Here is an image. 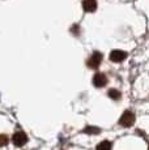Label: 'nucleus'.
I'll use <instances>...</instances> for the list:
<instances>
[{
	"label": "nucleus",
	"instance_id": "5",
	"mask_svg": "<svg viewBox=\"0 0 149 150\" xmlns=\"http://www.w3.org/2000/svg\"><path fill=\"white\" fill-rule=\"evenodd\" d=\"M93 83L96 88H104L107 83V77L104 73H96L93 77Z\"/></svg>",
	"mask_w": 149,
	"mask_h": 150
},
{
	"label": "nucleus",
	"instance_id": "10",
	"mask_svg": "<svg viewBox=\"0 0 149 150\" xmlns=\"http://www.w3.org/2000/svg\"><path fill=\"white\" fill-rule=\"evenodd\" d=\"M7 142H8V137L5 134H0V146L7 145Z\"/></svg>",
	"mask_w": 149,
	"mask_h": 150
},
{
	"label": "nucleus",
	"instance_id": "2",
	"mask_svg": "<svg viewBox=\"0 0 149 150\" xmlns=\"http://www.w3.org/2000/svg\"><path fill=\"white\" fill-rule=\"evenodd\" d=\"M101 63H102V54L98 52V51H96V52L92 54V56L88 59L87 64L89 65L90 68L97 69V68L99 67V64H101Z\"/></svg>",
	"mask_w": 149,
	"mask_h": 150
},
{
	"label": "nucleus",
	"instance_id": "3",
	"mask_svg": "<svg viewBox=\"0 0 149 150\" xmlns=\"http://www.w3.org/2000/svg\"><path fill=\"white\" fill-rule=\"evenodd\" d=\"M12 141H13V144H15L16 146H24L25 144L28 142V136L24 133V132L18 131V132H16V133L13 134Z\"/></svg>",
	"mask_w": 149,
	"mask_h": 150
},
{
	"label": "nucleus",
	"instance_id": "1",
	"mask_svg": "<svg viewBox=\"0 0 149 150\" xmlns=\"http://www.w3.org/2000/svg\"><path fill=\"white\" fill-rule=\"evenodd\" d=\"M133 123H135V114L131 111H124V114L119 119V124L122 127H126V128L133 125Z\"/></svg>",
	"mask_w": 149,
	"mask_h": 150
},
{
	"label": "nucleus",
	"instance_id": "6",
	"mask_svg": "<svg viewBox=\"0 0 149 150\" xmlns=\"http://www.w3.org/2000/svg\"><path fill=\"white\" fill-rule=\"evenodd\" d=\"M82 8L85 12H94L97 9L96 0H82Z\"/></svg>",
	"mask_w": 149,
	"mask_h": 150
},
{
	"label": "nucleus",
	"instance_id": "4",
	"mask_svg": "<svg viewBox=\"0 0 149 150\" xmlns=\"http://www.w3.org/2000/svg\"><path fill=\"white\" fill-rule=\"evenodd\" d=\"M126 57H127V54H126L124 51H120V50H114V51H111V54H110V60L114 63L123 62Z\"/></svg>",
	"mask_w": 149,
	"mask_h": 150
},
{
	"label": "nucleus",
	"instance_id": "11",
	"mask_svg": "<svg viewBox=\"0 0 149 150\" xmlns=\"http://www.w3.org/2000/svg\"><path fill=\"white\" fill-rule=\"evenodd\" d=\"M148 150H149V148H148Z\"/></svg>",
	"mask_w": 149,
	"mask_h": 150
},
{
	"label": "nucleus",
	"instance_id": "7",
	"mask_svg": "<svg viewBox=\"0 0 149 150\" xmlns=\"http://www.w3.org/2000/svg\"><path fill=\"white\" fill-rule=\"evenodd\" d=\"M111 148H113V144L110 141L105 140L102 142H99V145L97 146V150H111Z\"/></svg>",
	"mask_w": 149,
	"mask_h": 150
},
{
	"label": "nucleus",
	"instance_id": "9",
	"mask_svg": "<svg viewBox=\"0 0 149 150\" xmlns=\"http://www.w3.org/2000/svg\"><path fill=\"white\" fill-rule=\"evenodd\" d=\"M85 133H90V134H96L99 132V128H97V127H88V128H85Z\"/></svg>",
	"mask_w": 149,
	"mask_h": 150
},
{
	"label": "nucleus",
	"instance_id": "8",
	"mask_svg": "<svg viewBox=\"0 0 149 150\" xmlns=\"http://www.w3.org/2000/svg\"><path fill=\"white\" fill-rule=\"evenodd\" d=\"M109 97L116 100V99H119L120 98V93L116 90V89H110V90H109Z\"/></svg>",
	"mask_w": 149,
	"mask_h": 150
}]
</instances>
